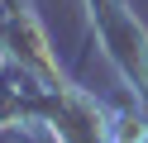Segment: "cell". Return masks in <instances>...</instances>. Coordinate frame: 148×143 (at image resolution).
I'll return each mask as SVG.
<instances>
[{"label": "cell", "instance_id": "1", "mask_svg": "<svg viewBox=\"0 0 148 143\" xmlns=\"http://www.w3.org/2000/svg\"><path fill=\"white\" fill-rule=\"evenodd\" d=\"M86 24L119 81L129 86V95L148 110V29L134 19L124 0H86Z\"/></svg>", "mask_w": 148, "mask_h": 143}, {"label": "cell", "instance_id": "2", "mask_svg": "<svg viewBox=\"0 0 148 143\" xmlns=\"http://www.w3.org/2000/svg\"><path fill=\"white\" fill-rule=\"evenodd\" d=\"M24 86H29V76H24L14 62H5V57H0V129H14V124H19Z\"/></svg>", "mask_w": 148, "mask_h": 143}]
</instances>
